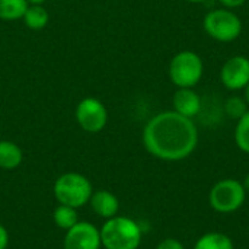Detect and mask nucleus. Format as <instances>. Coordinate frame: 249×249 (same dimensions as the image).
I'll use <instances>...</instances> for the list:
<instances>
[{
    "instance_id": "9b49d317",
    "label": "nucleus",
    "mask_w": 249,
    "mask_h": 249,
    "mask_svg": "<svg viewBox=\"0 0 249 249\" xmlns=\"http://www.w3.org/2000/svg\"><path fill=\"white\" fill-rule=\"evenodd\" d=\"M89 204L92 207V210L102 219L108 220L114 216L118 214L120 210V201L117 198L115 194H112L108 190H98L93 191Z\"/></svg>"
},
{
    "instance_id": "39448f33",
    "label": "nucleus",
    "mask_w": 249,
    "mask_h": 249,
    "mask_svg": "<svg viewBox=\"0 0 249 249\" xmlns=\"http://www.w3.org/2000/svg\"><path fill=\"white\" fill-rule=\"evenodd\" d=\"M168 76L177 88H196L204 76V61L196 51L182 50L171 58Z\"/></svg>"
},
{
    "instance_id": "6ab92c4d",
    "label": "nucleus",
    "mask_w": 249,
    "mask_h": 249,
    "mask_svg": "<svg viewBox=\"0 0 249 249\" xmlns=\"http://www.w3.org/2000/svg\"><path fill=\"white\" fill-rule=\"evenodd\" d=\"M156 249H185V247L175 238H166L158 244Z\"/></svg>"
},
{
    "instance_id": "b1692460",
    "label": "nucleus",
    "mask_w": 249,
    "mask_h": 249,
    "mask_svg": "<svg viewBox=\"0 0 249 249\" xmlns=\"http://www.w3.org/2000/svg\"><path fill=\"white\" fill-rule=\"evenodd\" d=\"M48 0H28V3L29 4H44V3H47Z\"/></svg>"
},
{
    "instance_id": "f8f14e48",
    "label": "nucleus",
    "mask_w": 249,
    "mask_h": 249,
    "mask_svg": "<svg viewBox=\"0 0 249 249\" xmlns=\"http://www.w3.org/2000/svg\"><path fill=\"white\" fill-rule=\"evenodd\" d=\"M22 160L23 152L16 143L10 140H0V169H16L22 163Z\"/></svg>"
},
{
    "instance_id": "1a4fd4ad",
    "label": "nucleus",
    "mask_w": 249,
    "mask_h": 249,
    "mask_svg": "<svg viewBox=\"0 0 249 249\" xmlns=\"http://www.w3.org/2000/svg\"><path fill=\"white\" fill-rule=\"evenodd\" d=\"M64 249H99L102 247L101 232L90 222H77L66 231Z\"/></svg>"
},
{
    "instance_id": "f03ea898",
    "label": "nucleus",
    "mask_w": 249,
    "mask_h": 249,
    "mask_svg": "<svg viewBox=\"0 0 249 249\" xmlns=\"http://www.w3.org/2000/svg\"><path fill=\"white\" fill-rule=\"evenodd\" d=\"M99 232L105 249H137L143 238V231L136 220L118 214L105 220Z\"/></svg>"
},
{
    "instance_id": "423d86ee",
    "label": "nucleus",
    "mask_w": 249,
    "mask_h": 249,
    "mask_svg": "<svg viewBox=\"0 0 249 249\" xmlns=\"http://www.w3.org/2000/svg\"><path fill=\"white\" fill-rule=\"evenodd\" d=\"M247 200L244 184L235 178H225L217 181L209 193L210 207L222 214L238 212Z\"/></svg>"
},
{
    "instance_id": "9d476101",
    "label": "nucleus",
    "mask_w": 249,
    "mask_h": 249,
    "mask_svg": "<svg viewBox=\"0 0 249 249\" xmlns=\"http://www.w3.org/2000/svg\"><path fill=\"white\" fill-rule=\"evenodd\" d=\"M172 105L175 112L193 120L201 112L203 99L194 88H178L174 93Z\"/></svg>"
},
{
    "instance_id": "a211bd4d",
    "label": "nucleus",
    "mask_w": 249,
    "mask_h": 249,
    "mask_svg": "<svg viewBox=\"0 0 249 249\" xmlns=\"http://www.w3.org/2000/svg\"><path fill=\"white\" fill-rule=\"evenodd\" d=\"M223 109L226 112V115L232 120H239L247 111L249 109L248 104L245 102L244 96H239V95H232L229 96L226 101H225V105H223Z\"/></svg>"
},
{
    "instance_id": "7ed1b4c3",
    "label": "nucleus",
    "mask_w": 249,
    "mask_h": 249,
    "mask_svg": "<svg viewBox=\"0 0 249 249\" xmlns=\"http://www.w3.org/2000/svg\"><path fill=\"white\" fill-rule=\"evenodd\" d=\"M53 193L58 204L79 209L89 204L93 187L85 175L79 172H67L55 179Z\"/></svg>"
},
{
    "instance_id": "412c9836",
    "label": "nucleus",
    "mask_w": 249,
    "mask_h": 249,
    "mask_svg": "<svg viewBox=\"0 0 249 249\" xmlns=\"http://www.w3.org/2000/svg\"><path fill=\"white\" fill-rule=\"evenodd\" d=\"M9 245V233L6 228L0 223V249H7Z\"/></svg>"
},
{
    "instance_id": "5701e85b",
    "label": "nucleus",
    "mask_w": 249,
    "mask_h": 249,
    "mask_svg": "<svg viewBox=\"0 0 249 249\" xmlns=\"http://www.w3.org/2000/svg\"><path fill=\"white\" fill-rule=\"evenodd\" d=\"M242 184H244V188H245V191H247V193H249V174L247 175V177H245V179H244V182H242Z\"/></svg>"
},
{
    "instance_id": "aec40b11",
    "label": "nucleus",
    "mask_w": 249,
    "mask_h": 249,
    "mask_svg": "<svg viewBox=\"0 0 249 249\" xmlns=\"http://www.w3.org/2000/svg\"><path fill=\"white\" fill-rule=\"evenodd\" d=\"M217 3L220 4V7L235 10L238 7H242L247 3V0H217Z\"/></svg>"
},
{
    "instance_id": "0eeeda50",
    "label": "nucleus",
    "mask_w": 249,
    "mask_h": 249,
    "mask_svg": "<svg viewBox=\"0 0 249 249\" xmlns=\"http://www.w3.org/2000/svg\"><path fill=\"white\" fill-rule=\"evenodd\" d=\"M74 117L83 131L95 134L105 128L108 123V109L98 98L88 96L77 104Z\"/></svg>"
},
{
    "instance_id": "393cba45",
    "label": "nucleus",
    "mask_w": 249,
    "mask_h": 249,
    "mask_svg": "<svg viewBox=\"0 0 249 249\" xmlns=\"http://www.w3.org/2000/svg\"><path fill=\"white\" fill-rule=\"evenodd\" d=\"M184 1L193 3V4H201V3H206V1H209V0H184Z\"/></svg>"
},
{
    "instance_id": "2eb2a0df",
    "label": "nucleus",
    "mask_w": 249,
    "mask_h": 249,
    "mask_svg": "<svg viewBox=\"0 0 249 249\" xmlns=\"http://www.w3.org/2000/svg\"><path fill=\"white\" fill-rule=\"evenodd\" d=\"M29 3L28 0H0V19L18 20L22 19Z\"/></svg>"
},
{
    "instance_id": "20e7f679",
    "label": "nucleus",
    "mask_w": 249,
    "mask_h": 249,
    "mask_svg": "<svg viewBox=\"0 0 249 249\" xmlns=\"http://www.w3.org/2000/svg\"><path fill=\"white\" fill-rule=\"evenodd\" d=\"M204 32L217 42H233L242 35L244 23L239 15L231 9L217 7L209 10L203 18Z\"/></svg>"
},
{
    "instance_id": "f257e3e1",
    "label": "nucleus",
    "mask_w": 249,
    "mask_h": 249,
    "mask_svg": "<svg viewBox=\"0 0 249 249\" xmlns=\"http://www.w3.org/2000/svg\"><path fill=\"white\" fill-rule=\"evenodd\" d=\"M198 139L196 123L174 109L153 115L142 134L144 149L166 162H178L191 156L198 146Z\"/></svg>"
},
{
    "instance_id": "f3484780",
    "label": "nucleus",
    "mask_w": 249,
    "mask_h": 249,
    "mask_svg": "<svg viewBox=\"0 0 249 249\" xmlns=\"http://www.w3.org/2000/svg\"><path fill=\"white\" fill-rule=\"evenodd\" d=\"M233 140L241 152L249 155V109L239 120H236Z\"/></svg>"
},
{
    "instance_id": "6e6552de",
    "label": "nucleus",
    "mask_w": 249,
    "mask_h": 249,
    "mask_svg": "<svg viewBox=\"0 0 249 249\" xmlns=\"http://www.w3.org/2000/svg\"><path fill=\"white\" fill-rule=\"evenodd\" d=\"M220 82L231 92L244 90L249 83V57L238 54L228 58L220 67Z\"/></svg>"
},
{
    "instance_id": "4468645a",
    "label": "nucleus",
    "mask_w": 249,
    "mask_h": 249,
    "mask_svg": "<svg viewBox=\"0 0 249 249\" xmlns=\"http://www.w3.org/2000/svg\"><path fill=\"white\" fill-rule=\"evenodd\" d=\"M23 23L32 29V31H39L44 29L50 20V15L44 4H29L25 15H23Z\"/></svg>"
},
{
    "instance_id": "dca6fc26",
    "label": "nucleus",
    "mask_w": 249,
    "mask_h": 249,
    "mask_svg": "<svg viewBox=\"0 0 249 249\" xmlns=\"http://www.w3.org/2000/svg\"><path fill=\"white\" fill-rule=\"evenodd\" d=\"M76 210L77 209H73V207H69L64 204H58L53 212V220H54L55 226L63 231H69L70 228H73L79 222Z\"/></svg>"
},
{
    "instance_id": "4be33fe9",
    "label": "nucleus",
    "mask_w": 249,
    "mask_h": 249,
    "mask_svg": "<svg viewBox=\"0 0 249 249\" xmlns=\"http://www.w3.org/2000/svg\"><path fill=\"white\" fill-rule=\"evenodd\" d=\"M244 99H245V102L248 104L249 107V83L244 88Z\"/></svg>"
},
{
    "instance_id": "ddd939ff",
    "label": "nucleus",
    "mask_w": 249,
    "mask_h": 249,
    "mask_svg": "<svg viewBox=\"0 0 249 249\" xmlns=\"http://www.w3.org/2000/svg\"><path fill=\"white\" fill-rule=\"evenodd\" d=\"M194 249H235V245L228 235L222 232H209L197 239Z\"/></svg>"
}]
</instances>
